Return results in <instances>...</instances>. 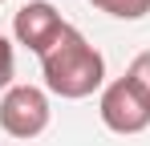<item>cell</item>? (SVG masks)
I'll return each mask as SVG.
<instances>
[{
	"label": "cell",
	"mask_w": 150,
	"mask_h": 146,
	"mask_svg": "<svg viewBox=\"0 0 150 146\" xmlns=\"http://www.w3.org/2000/svg\"><path fill=\"white\" fill-rule=\"evenodd\" d=\"M12 77H16V53L8 45V37L0 33V89H12Z\"/></svg>",
	"instance_id": "7"
},
{
	"label": "cell",
	"mask_w": 150,
	"mask_h": 146,
	"mask_svg": "<svg viewBox=\"0 0 150 146\" xmlns=\"http://www.w3.org/2000/svg\"><path fill=\"white\" fill-rule=\"evenodd\" d=\"M69 24L61 21V12L53 8L49 0H28L25 8L12 16V33H16V41L25 49H33L37 57H45L57 41H61V33H65Z\"/></svg>",
	"instance_id": "4"
},
{
	"label": "cell",
	"mask_w": 150,
	"mask_h": 146,
	"mask_svg": "<svg viewBox=\"0 0 150 146\" xmlns=\"http://www.w3.org/2000/svg\"><path fill=\"white\" fill-rule=\"evenodd\" d=\"M98 114L105 122V130H114V134H142L150 126V101L130 77H118L101 89Z\"/></svg>",
	"instance_id": "3"
},
{
	"label": "cell",
	"mask_w": 150,
	"mask_h": 146,
	"mask_svg": "<svg viewBox=\"0 0 150 146\" xmlns=\"http://www.w3.org/2000/svg\"><path fill=\"white\" fill-rule=\"evenodd\" d=\"M89 4L105 16H118V21H142L150 12V0H89Z\"/></svg>",
	"instance_id": "5"
},
{
	"label": "cell",
	"mask_w": 150,
	"mask_h": 146,
	"mask_svg": "<svg viewBox=\"0 0 150 146\" xmlns=\"http://www.w3.org/2000/svg\"><path fill=\"white\" fill-rule=\"evenodd\" d=\"M0 4H4V0H0Z\"/></svg>",
	"instance_id": "8"
},
{
	"label": "cell",
	"mask_w": 150,
	"mask_h": 146,
	"mask_svg": "<svg viewBox=\"0 0 150 146\" xmlns=\"http://www.w3.org/2000/svg\"><path fill=\"white\" fill-rule=\"evenodd\" d=\"M126 77H130V81H134V85H138V89L146 94V101H150V49H146V53H138V57L130 61Z\"/></svg>",
	"instance_id": "6"
},
{
	"label": "cell",
	"mask_w": 150,
	"mask_h": 146,
	"mask_svg": "<svg viewBox=\"0 0 150 146\" xmlns=\"http://www.w3.org/2000/svg\"><path fill=\"white\" fill-rule=\"evenodd\" d=\"M49 94L37 85H12L0 97V130L12 138H37L49 130Z\"/></svg>",
	"instance_id": "2"
},
{
	"label": "cell",
	"mask_w": 150,
	"mask_h": 146,
	"mask_svg": "<svg viewBox=\"0 0 150 146\" xmlns=\"http://www.w3.org/2000/svg\"><path fill=\"white\" fill-rule=\"evenodd\" d=\"M41 73H45V89L57 97H89L93 89H101L105 81V57L89 45L73 24L61 33V41L41 57Z\"/></svg>",
	"instance_id": "1"
}]
</instances>
